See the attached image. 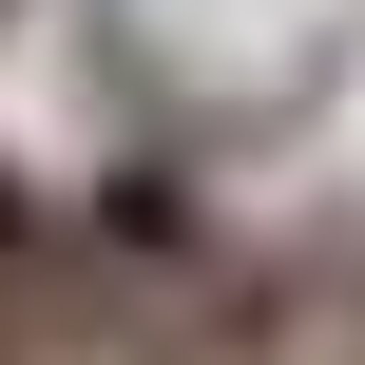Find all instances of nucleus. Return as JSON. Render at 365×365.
Listing matches in <instances>:
<instances>
[{
	"instance_id": "nucleus-2",
	"label": "nucleus",
	"mask_w": 365,
	"mask_h": 365,
	"mask_svg": "<svg viewBox=\"0 0 365 365\" xmlns=\"http://www.w3.org/2000/svg\"><path fill=\"white\" fill-rule=\"evenodd\" d=\"M0 19H19V0H0Z\"/></svg>"
},
{
	"instance_id": "nucleus-1",
	"label": "nucleus",
	"mask_w": 365,
	"mask_h": 365,
	"mask_svg": "<svg viewBox=\"0 0 365 365\" xmlns=\"http://www.w3.org/2000/svg\"><path fill=\"white\" fill-rule=\"evenodd\" d=\"M38 327H58V192L0 173V365H38Z\"/></svg>"
}]
</instances>
